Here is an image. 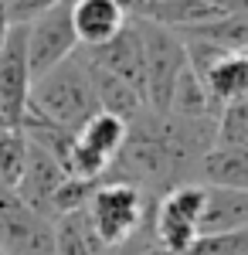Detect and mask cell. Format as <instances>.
<instances>
[{"label": "cell", "mask_w": 248, "mask_h": 255, "mask_svg": "<svg viewBox=\"0 0 248 255\" xmlns=\"http://www.w3.org/2000/svg\"><path fill=\"white\" fill-rule=\"evenodd\" d=\"M214 136L218 123H194L143 109L126 123V143L109 163L106 180H123L150 197H163L180 184H194L201 160L214 150Z\"/></svg>", "instance_id": "6da1fadb"}, {"label": "cell", "mask_w": 248, "mask_h": 255, "mask_svg": "<svg viewBox=\"0 0 248 255\" xmlns=\"http://www.w3.org/2000/svg\"><path fill=\"white\" fill-rule=\"evenodd\" d=\"M27 109H34L38 116L61 126L72 136H78L85 129V123L102 113L96 102V92H92V82H89V72L75 55L61 61L58 68L44 72L41 79H34Z\"/></svg>", "instance_id": "7a4b0ae2"}, {"label": "cell", "mask_w": 248, "mask_h": 255, "mask_svg": "<svg viewBox=\"0 0 248 255\" xmlns=\"http://www.w3.org/2000/svg\"><path fill=\"white\" fill-rule=\"evenodd\" d=\"M139 44H143V72H146V109L167 113L173 85L187 68V48L170 27L150 20H133Z\"/></svg>", "instance_id": "3957f363"}, {"label": "cell", "mask_w": 248, "mask_h": 255, "mask_svg": "<svg viewBox=\"0 0 248 255\" xmlns=\"http://www.w3.org/2000/svg\"><path fill=\"white\" fill-rule=\"evenodd\" d=\"M201 211H204V184H180L156 201L153 211V232L156 245L170 255L187 252L201 238Z\"/></svg>", "instance_id": "277c9868"}, {"label": "cell", "mask_w": 248, "mask_h": 255, "mask_svg": "<svg viewBox=\"0 0 248 255\" xmlns=\"http://www.w3.org/2000/svg\"><path fill=\"white\" fill-rule=\"evenodd\" d=\"M0 249L7 255H55V221L27 208L10 187H0Z\"/></svg>", "instance_id": "5b68a950"}, {"label": "cell", "mask_w": 248, "mask_h": 255, "mask_svg": "<svg viewBox=\"0 0 248 255\" xmlns=\"http://www.w3.org/2000/svg\"><path fill=\"white\" fill-rule=\"evenodd\" d=\"M31 65H27V24H10L0 44V119L7 129H17L31 102Z\"/></svg>", "instance_id": "8992f818"}, {"label": "cell", "mask_w": 248, "mask_h": 255, "mask_svg": "<svg viewBox=\"0 0 248 255\" xmlns=\"http://www.w3.org/2000/svg\"><path fill=\"white\" fill-rule=\"evenodd\" d=\"M78 51V38L72 27V10L68 0L48 10L44 17L27 24V65H31V79H41L44 72L58 68L61 61H68Z\"/></svg>", "instance_id": "52a82bcc"}, {"label": "cell", "mask_w": 248, "mask_h": 255, "mask_svg": "<svg viewBox=\"0 0 248 255\" xmlns=\"http://www.w3.org/2000/svg\"><path fill=\"white\" fill-rule=\"evenodd\" d=\"M85 65H92L99 72L113 75V79L126 82L129 89H136L143 102H146V72H143V44L136 34V24L129 20L113 41L99 44V48H78L75 51Z\"/></svg>", "instance_id": "ba28073f"}, {"label": "cell", "mask_w": 248, "mask_h": 255, "mask_svg": "<svg viewBox=\"0 0 248 255\" xmlns=\"http://www.w3.org/2000/svg\"><path fill=\"white\" fill-rule=\"evenodd\" d=\"M65 177L68 174L61 170V163L51 153H44L41 146L27 143V163H24V174H20L14 191H17V197L27 208H34L38 215L55 221L51 208H55V194H58V187L65 184Z\"/></svg>", "instance_id": "9c48e42d"}, {"label": "cell", "mask_w": 248, "mask_h": 255, "mask_svg": "<svg viewBox=\"0 0 248 255\" xmlns=\"http://www.w3.org/2000/svg\"><path fill=\"white\" fill-rule=\"evenodd\" d=\"M68 10L78 48H99L129 24V14L116 0H68Z\"/></svg>", "instance_id": "30bf717a"}, {"label": "cell", "mask_w": 248, "mask_h": 255, "mask_svg": "<svg viewBox=\"0 0 248 255\" xmlns=\"http://www.w3.org/2000/svg\"><path fill=\"white\" fill-rule=\"evenodd\" d=\"M248 232V194L231 187L204 184V211H201V238L238 235Z\"/></svg>", "instance_id": "8fae6325"}, {"label": "cell", "mask_w": 248, "mask_h": 255, "mask_svg": "<svg viewBox=\"0 0 248 255\" xmlns=\"http://www.w3.org/2000/svg\"><path fill=\"white\" fill-rule=\"evenodd\" d=\"M208 89L214 109H228L238 102H248V55L245 51H228L221 61H214L208 72L201 75Z\"/></svg>", "instance_id": "7c38bea8"}, {"label": "cell", "mask_w": 248, "mask_h": 255, "mask_svg": "<svg viewBox=\"0 0 248 255\" xmlns=\"http://www.w3.org/2000/svg\"><path fill=\"white\" fill-rule=\"evenodd\" d=\"M197 177L208 187H231L248 194V146H214L201 160Z\"/></svg>", "instance_id": "4fadbf2b"}, {"label": "cell", "mask_w": 248, "mask_h": 255, "mask_svg": "<svg viewBox=\"0 0 248 255\" xmlns=\"http://www.w3.org/2000/svg\"><path fill=\"white\" fill-rule=\"evenodd\" d=\"M75 58H78V55H75ZM78 61H82V58H78ZM82 65H85V61H82ZM85 72H89V82H92V92H96V102H99L102 113L123 119V123H129V119H136L143 109H146L143 96H139L136 89H129L126 82L113 79V75L99 72V68H92V65H85Z\"/></svg>", "instance_id": "5bb4252c"}, {"label": "cell", "mask_w": 248, "mask_h": 255, "mask_svg": "<svg viewBox=\"0 0 248 255\" xmlns=\"http://www.w3.org/2000/svg\"><path fill=\"white\" fill-rule=\"evenodd\" d=\"M167 113L177 116V119H194V123H218V116H221L214 109V102H211L204 82L197 79L191 68H184V75L177 79Z\"/></svg>", "instance_id": "9a60e30c"}, {"label": "cell", "mask_w": 248, "mask_h": 255, "mask_svg": "<svg viewBox=\"0 0 248 255\" xmlns=\"http://www.w3.org/2000/svg\"><path fill=\"white\" fill-rule=\"evenodd\" d=\"M75 139L85 150H92L96 157H102L106 163H113L116 153H119L123 143H126V123L109 116V113H99V116H92L85 123V129H82Z\"/></svg>", "instance_id": "2e32d148"}, {"label": "cell", "mask_w": 248, "mask_h": 255, "mask_svg": "<svg viewBox=\"0 0 248 255\" xmlns=\"http://www.w3.org/2000/svg\"><path fill=\"white\" fill-rule=\"evenodd\" d=\"M55 255H106L89 228L85 211L65 215L55 221Z\"/></svg>", "instance_id": "e0dca14e"}, {"label": "cell", "mask_w": 248, "mask_h": 255, "mask_svg": "<svg viewBox=\"0 0 248 255\" xmlns=\"http://www.w3.org/2000/svg\"><path fill=\"white\" fill-rule=\"evenodd\" d=\"M27 163V139L20 129H0V187H17Z\"/></svg>", "instance_id": "ac0fdd59"}, {"label": "cell", "mask_w": 248, "mask_h": 255, "mask_svg": "<svg viewBox=\"0 0 248 255\" xmlns=\"http://www.w3.org/2000/svg\"><path fill=\"white\" fill-rule=\"evenodd\" d=\"M214 146H248V102L221 109Z\"/></svg>", "instance_id": "d6986e66"}, {"label": "cell", "mask_w": 248, "mask_h": 255, "mask_svg": "<svg viewBox=\"0 0 248 255\" xmlns=\"http://www.w3.org/2000/svg\"><path fill=\"white\" fill-rule=\"evenodd\" d=\"M61 3L65 0H7V14H10V24H34Z\"/></svg>", "instance_id": "ffe728a7"}, {"label": "cell", "mask_w": 248, "mask_h": 255, "mask_svg": "<svg viewBox=\"0 0 248 255\" xmlns=\"http://www.w3.org/2000/svg\"><path fill=\"white\" fill-rule=\"evenodd\" d=\"M7 31H10V14H7V0H0V44L7 38Z\"/></svg>", "instance_id": "44dd1931"}, {"label": "cell", "mask_w": 248, "mask_h": 255, "mask_svg": "<svg viewBox=\"0 0 248 255\" xmlns=\"http://www.w3.org/2000/svg\"><path fill=\"white\" fill-rule=\"evenodd\" d=\"M0 129H7V126H3V119H0Z\"/></svg>", "instance_id": "7402d4cb"}, {"label": "cell", "mask_w": 248, "mask_h": 255, "mask_svg": "<svg viewBox=\"0 0 248 255\" xmlns=\"http://www.w3.org/2000/svg\"><path fill=\"white\" fill-rule=\"evenodd\" d=\"M0 255H7V252H3V249H0Z\"/></svg>", "instance_id": "603a6c76"}, {"label": "cell", "mask_w": 248, "mask_h": 255, "mask_svg": "<svg viewBox=\"0 0 248 255\" xmlns=\"http://www.w3.org/2000/svg\"><path fill=\"white\" fill-rule=\"evenodd\" d=\"M245 55H248V51H245Z\"/></svg>", "instance_id": "cb8c5ba5"}]
</instances>
